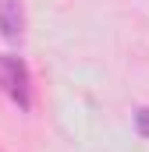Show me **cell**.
Instances as JSON below:
<instances>
[{"label":"cell","instance_id":"cell-3","mask_svg":"<svg viewBox=\"0 0 149 152\" xmlns=\"http://www.w3.org/2000/svg\"><path fill=\"white\" fill-rule=\"evenodd\" d=\"M135 131H139L142 138H149V106L135 110Z\"/></svg>","mask_w":149,"mask_h":152},{"label":"cell","instance_id":"cell-1","mask_svg":"<svg viewBox=\"0 0 149 152\" xmlns=\"http://www.w3.org/2000/svg\"><path fill=\"white\" fill-rule=\"evenodd\" d=\"M0 85H4V92H7L21 110H29V106H32L29 67H25V60H21V57H14V53H4V57H0Z\"/></svg>","mask_w":149,"mask_h":152},{"label":"cell","instance_id":"cell-2","mask_svg":"<svg viewBox=\"0 0 149 152\" xmlns=\"http://www.w3.org/2000/svg\"><path fill=\"white\" fill-rule=\"evenodd\" d=\"M0 36L7 42H21V36H25V7H21V0H0Z\"/></svg>","mask_w":149,"mask_h":152}]
</instances>
